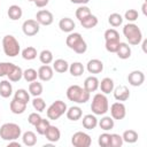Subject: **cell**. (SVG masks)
<instances>
[{"mask_svg": "<svg viewBox=\"0 0 147 147\" xmlns=\"http://www.w3.org/2000/svg\"><path fill=\"white\" fill-rule=\"evenodd\" d=\"M91 110L94 115H105L109 110V102L103 93H96L91 103Z\"/></svg>", "mask_w": 147, "mask_h": 147, "instance_id": "6", "label": "cell"}, {"mask_svg": "<svg viewBox=\"0 0 147 147\" xmlns=\"http://www.w3.org/2000/svg\"><path fill=\"white\" fill-rule=\"evenodd\" d=\"M68 70L70 71L71 76H74V77H79V76H82V75L84 74L85 68H84L83 63H80V62H74V63L69 64V69H68Z\"/></svg>", "mask_w": 147, "mask_h": 147, "instance_id": "30", "label": "cell"}, {"mask_svg": "<svg viewBox=\"0 0 147 147\" xmlns=\"http://www.w3.org/2000/svg\"><path fill=\"white\" fill-rule=\"evenodd\" d=\"M99 79L95 76H88L85 80H84V88L87 92H95L99 88Z\"/></svg>", "mask_w": 147, "mask_h": 147, "instance_id": "19", "label": "cell"}, {"mask_svg": "<svg viewBox=\"0 0 147 147\" xmlns=\"http://www.w3.org/2000/svg\"><path fill=\"white\" fill-rule=\"evenodd\" d=\"M90 92L79 85H71L67 90V98L76 103H86L90 100Z\"/></svg>", "mask_w": 147, "mask_h": 147, "instance_id": "3", "label": "cell"}, {"mask_svg": "<svg viewBox=\"0 0 147 147\" xmlns=\"http://www.w3.org/2000/svg\"><path fill=\"white\" fill-rule=\"evenodd\" d=\"M9 108H10V111L15 115H21L23 114L25 110H26V103L20 101V100H16V99H13L9 103Z\"/></svg>", "mask_w": 147, "mask_h": 147, "instance_id": "18", "label": "cell"}, {"mask_svg": "<svg viewBox=\"0 0 147 147\" xmlns=\"http://www.w3.org/2000/svg\"><path fill=\"white\" fill-rule=\"evenodd\" d=\"M99 87H100V90L103 94H109V93L113 92V90L115 87V84H114V80L111 78L106 77L99 83Z\"/></svg>", "mask_w": 147, "mask_h": 147, "instance_id": "22", "label": "cell"}, {"mask_svg": "<svg viewBox=\"0 0 147 147\" xmlns=\"http://www.w3.org/2000/svg\"><path fill=\"white\" fill-rule=\"evenodd\" d=\"M110 116L114 119H118V121L123 119L126 116V108H125L124 103L121 101L114 102L110 106Z\"/></svg>", "mask_w": 147, "mask_h": 147, "instance_id": "10", "label": "cell"}, {"mask_svg": "<svg viewBox=\"0 0 147 147\" xmlns=\"http://www.w3.org/2000/svg\"><path fill=\"white\" fill-rule=\"evenodd\" d=\"M138 17H139V14H138V11L136 9H129L124 14V18L127 20L130 23H133L134 21H137Z\"/></svg>", "mask_w": 147, "mask_h": 147, "instance_id": "46", "label": "cell"}, {"mask_svg": "<svg viewBox=\"0 0 147 147\" xmlns=\"http://www.w3.org/2000/svg\"><path fill=\"white\" fill-rule=\"evenodd\" d=\"M51 125V123H49V119H46V118H41L36 125H34V127H36V131H37V133L38 134H40V136H44L45 134V132H46V130H47V127Z\"/></svg>", "mask_w": 147, "mask_h": 147, "instance_id": "36", "label": "cell"}, {"mask_svg": "<svg viewBox=\"0 0 147 147\" xmlns=\"http://www.w3.org/2000/svg\"><path fill=\"white\" fill-rule=\"evenodd\" d=\"M22 141L25 146L28 147H32L37 144V136L34 132L32 131H26L22 134Z\"/></svg>", "mask_w": 147, "mask_h": 147, "instance_id": "26", "label": "cell"}, {"mask_svg": "<svg viewBox=\"0 0 147 147\" xmlns=\"http://www.w3.org/2000/svg\"><path fill=\"white\" fill-rule=\"evenodd\" d=\"M76 17L79 20V21H82L83 18H85L86 16H88L90 14H92L91 13V9L87 7V6H85V5H80V7H78L77 9H76Z\"/></svg>", "mask_w": 147, "mask_h": 147, "instance_id": "40", "label": "cell"}, {"mask_svg": "<svg viewBox=\"0 0 147 147\" xmlns=\"http://www.w3.org/2000/svg\"><path fill=\"white\" fill-rule=\"evenodd\" d=\"M42 117L39 115V113H31L30 115H29V117H28V122H29V124H31V125H36L40 119H41Z\"/></svg>", "mask_w": 147, "mask_h": 147, "instance_id": "48", "label": "cell"}, {"mask_svg": "<svg viewBox=\"0 0 147 147\" xmlns=\"http://www.w3.org/2000/svg\"><path fill=\"white\" fill-rule=\"evenodd\" d=\"M7 77H8V80H10V82H13V83L20 82V80L22 79V77H23V70H22V68L15 64V67H14L13 70L8 74Z\"/></svg>", "mask_w": 147, "mask_h": 147, "instance_id": "29", "label": "cell"}, {"mask_svg": "<svg viewBox=\"0 0 147 147\" xmlns=\"http://www.w3.org/2000/svg\"><path fill=\"white\" fill-rule=\"evenodd\" d=\"M2 49L3 53L9 56V57H15L16 55L20 54L21 52V46L18 40L11 36V34H6L2 38Z\"/></svg>", "mask_w": 147, "mask_h": 147, "instance_id": "5", "label": "cell"}, {"mask_svg": "<svg viewBox=\"0 0 147 147\" xmlns=\"http://www.w3.org/2000/svg\"><path fill=\"white\" fill-rule=\"evenodd\" d=\"M13 94V86L10 80H1L0 82V96L7 99Z\"/></svg>", "mask_w": 147, "mask_h": 147, "instance_id": "23", "label": "cell"}, {"mask_svg": "<svg viewBox=\"0 0 147 147\" xmlns=\"http://www.w3.org/2000/svg\"><path fill=\"white\" fill-rule=\"evenodd\" d=\"M113 93L117 101H126L130 98V91L125 85H118L117 87H114Z\"/></svg>", "mask_w": 147, "mask_h": 147, "instance_id": "14", "label": "cell"}, {"mask_svg": "<svg viewBox=\"0 0 147 147\" xmlns=\"http://www.w3.org/2000/svg\"><path fill=\"white\" fill-rule=\"evenodd\" d=\"M37 72H38V78L42 82H49L54 76V70L48 64H44V65L39 67Z\"/></svg>", "mask_w": 147, "mask_h": 147, "instance_id": "13", "label": "cell"}, {"mask_svg": "<svg viewBox=\"0 0 147 147\" xmlns=\"http://www.w3.org/2000/svg\"><path fill=\"white\" fill-rule=\"evenodd\" d=\"M36 21L40 24V25H51L54 21V16L53 14L49 11V10H46V9H41L39 11H37L36 14Z\"/></svg>", "mask_w": 147, "mask_h": 147, "instance_id": "11", "label": "cell"}, {"mask_svg": "<svg viewBox=\"0 0 147 147\" xmlns=\"http://www.w3.org/2000/svg\"><path fill=\"white\" fill-rule=\"evenodd\" d=\"M14 99L20 100V101L28 105V102L30 101V93L24 88H18L14 94Z\"/></svg>", "mask_w": 147, "mask_h": 147, "instance_id": "35", "label": "cell"}, {"mask_svg": "<svg viewBox=\"0 0 147 147\" xmlns=\"http://www.w3.org/2000/svg\"><path fill=\"white\" fill-rule=\"evenodd\" d=\"M110 140H111V134L105 132V133H101L99 136L98 144L101 147H110Z\"/></svg>", "mask_w": 147, "mask_h": 147, "instance_id": "42", "label": "cell"}, {"mask_svg": "<svg viewBox=\"0 0 147 147\" xmlns=\"http://www.w3.org/2000/svg\"><path fill=\"white\" fill-rule=\"evenodd\" d=\"M123 138L122 136L117 133H111V140H110V147H121L123 145Z\"/></svg>", "mask_w": 147, "mask_h": 147, "instance_id": "47", "label": "cell"}, {"mask_svg": "<svg viewBox=\"0 0 147 147\" xmlns=\"http://www.w3.org/2000/svg\"><path fill=\"white\" fill-rule=\"evenodd\" d=\"M86 69L90 74H100L103 70V63L98 59H92L87 62Z\"/></svg>", "mask_w": 147, "mask_h": 147, "instance_id": "16", "label": "cell"}, {"mask_svg": "<svg viewBox=\"0 0 147 147\" xmlns=\"http://www.w3.org/2000/svg\"><path fill=\"white\" fill-rule=\"evenodd\" d=\"M146 44H147V40H144L142 41V49H144V52H146Z\"/></svg>", "mask_w": 147, "mask_h": 147, "instance_id": "53", "label": "cell"}, {"mask_svg": "<svg viewBox=\"0 0 147 147\" xmlns=\"http://www.w3.org/2000/svg\"><path fill=\"white\" fill-rule=\"evenodd\" d=\"M82 26L85 29H92L98 24V17L93 14H90L88 16H86L85 18H83L82 21H79Z\"/></svg>", "mask_w": 147, "mask_h": 147, "instance_id": "31", "label": "cell"}, {"mask_svg": "<svg viewBox=\"0 0 147 147\" xmlns=\"http://www.w3.org/2000/svg\"><path fill=\"white\" fill-rule=\"evenodd\" d=\"M123 141L127 142V144H134L138 140V133L134 130H125L123 132Z\"/></svg>", "mask_w": 147, "mask_h": 147, "instance_id": "34", "label": "cell"}, {"mask_svg": "<svg viewBox=\"0 0 147 147\" xmlns=\"http://www.w3.org/2000/svg\"><path fill=\"white\" fill-rule=\"evenodd\" d=\"M59 28H60L61 31L67 32V33H70L76 28V24H75V22L70 17H63L59 22Z\"/></svg>", "mask_w": 147, "mask_h": 147, "instance_id": "17", "label": "cell"}, {"mask_svg": "<svg viewBox=\"0 0 147 147\" xmlns=\"http://www.w3.org/2000/svg\"><path fill=\"white\" fill-rule=\"evenodd\" d=\"M32 107L34 108V110H37L38 113H41L45 110L46 108V102L44 99H41L40 96H34V99L32 100Z\"/></svg>", "mask_w": 147, "mask_h": 147, "instance_id": "41", "label": "cell"}, {"mask_svg": "<svg viewBox=\"0 0 147 147\" xmlns=\"http://www.w3.org/2000/svg\"><path fill=\"white\" fill-rule=\"evenodd\" d=\"M119 40H106V49L109 53H116L119 46Z\"/></svg>", "mask_w": 147, "mask_h": 147, "instance_id": "45", "label": "cell"}, {"mask_svg": "<svg viewBox=\"0 0 147 147\" xmlns=\"http://www.w3.org/2000/svg\"><path fill=\"white\" fill-rule=\"evenodd\" d=\"M22 130L21 126L16 123H5L0 127V138L6 141L16 140L21 137Z\"/></svg>", "mask_w": 147, "mask_h": 147, "instance_id": "4", "label": "cell"}, {"mask_svg": "<svg viewBox=\"0 0 147 147\" xmlns=\"http://www.w3.org/2000/svg\"><path fill=\"white\" fill-rule=\"evenodd\" d=\"M33 2H34V5H36V7L42 8V7H46V6L48 5L49 0H34Z\"/></svg>", "mask_w": 147, "mask_h": 147, "instance_id": "49", "label": "cell"}, {"mask_svg": "<svg viewBox=\"0 0 147 147\" xmlns=\"http://www.w3.org/2000/svg\"><path fill=\"white\" fill-rule=\"evenodd\" d=\"M68 107H67V103L62 100H56L54 101L46 110V114H47V117L48 119H52V121H56L59 119L63 114H65Z\"/></svg>", "mask_w": 147, "mask_h": 147, "instance_id": "7", "label": "cell"}, {"mask_svg": "<svg viewBox=\"0 0 147 147\" xmlns=\"http://www.w3.org/2000/svg\"><path fill=\"white\" fill-rule=\"evenodd\" d=\"M40 30V24L36 20H26L22 24V31L28 37L36 36Z\"/></svg>", "mask_w": 147, "mask_h": 147, "instance_id": "9", "label": "cell"}, {"mask_svg": "<svg viewBox=\"0 0 147 147\" xmlns=\"http://www.w3.org/2000/svg\"><path fill=\"white\" fill-rule=\"evenodd\" d=\"M53 53L49 49H44L39 54V60L42 64H49L53 62Z\"/></svg>", "mask_w": 147, "mask_h": 147, "instance_id": "38", "label": "cell"}, {"mask_svg": "<svg viewBox=\"0 0 147 147\" xmlns=\"http://www.w3.org/2000/svg\"><path fill=\"white\" fill-rule=\"evenodd\" d=\"M37 77H38V72L33 68H28V69H25L23 71V78L28 83H31L33 80H37Z\"/></svg>", "mask_w": 147, "mask_h": 147, "instance_id": "39", "label": "cell"}, {"mask_svg": "<svg viewBox=\"0 0 147 147\" xmlns=\"http://www.w3.org/2000/svg\"><path fill=\"white\" fill-rule=\"evenodd\" d=\"M7 15H8V17H9L11 21H17V20H20V18L22 17L23 10H22V8H21L20 6H17V5H11V6L8 8V10H7Z\"/></svg>", "mask_w": 147, "mask_h": 147, "instance_id": "25", "label": "cell"}, {"mask_svg": "<svg viewBox=\"0 0 147 147\" xmlns=\"http://www.w3.org/2000/svg\"><path fill=\"white\" fill-rule=\"evenodd\" d=\"M65 44L77 54H84L87 51V44L79 32H70L65 39Z\"/></svg>", "mask_w": 147, "mask_h": 147, "instance_id": "1", "label": "cell"}, {"mask_svg": "<svg viewBox=\"0 0 147 147\" xmlns=\"http://www.w3.org/2000/svg\"><path fill=\"white\" fill-rule=\"evenodd\" d=\"M131 47L129 46V44L126 42H119V46H118V49L116 52L117 56L122 60H126L131 56Z\"/></svg>", "mask_w": 147, "mask_h": 147, "instance_id": "24", "label": "cell"}, {"mask_svg": "<svg viewBox=\"0 0 147 147\" xmlns=\"http://www.w3.org/2000/svg\"><path fill=\"white\" fill-rule=\"evenodd\" d=\"M65 115H67L68 119L76 122V121H78V119L82 118L83 111H82V108H80V107H78V106H72V107H70V108L67 109Z\"/></svg>", "mask_w": 147, "mask_h": 147, "instance_id": "20", "label": "cell"}, {"mask_svg": "<svg viewBox=\"0 0 147 147\" xmlns=\"http://www.w3.org/2000/svg\"><path fill=\"white\" fill-rule=\"evenodd\" d=\"M28 1H31V2H33V1H34V0H28Z\"/></svg>", "mask_w": 147, "mask_h": 147, "instance_id": "54", "label": "cell"}, {"mask_svg": "<svg viewBox=\"0 0 147 147\" xmlns=\"http://www.w3.org/2000/svg\"><path fill=\"white\" fill-rule=\"evenodd\" d=\"M98 125L103 131H109V130H111L114 127L115 122H114V118L111 116H103L100 121H98Z\"/></svg>", "mask_w": 147, "mask_h": 147, "instance_id": "27", "label": "cell"}, {"mask_svg": "<svg viewBox=\"0 0 147 147\" xmlns=\"http://www.w3.org/2000/svg\"><path fill=\"white\" fill-rule=\"evenodd\" d=\"M123 20H124V18H123L122 15L118 14V13H113V14H110L109 17H108V22H109V24H110L113 28H117V26L122 25Z\"/></svg>", "mask_w": 147, "mask_h": 147, "instance_id": "37", "label": "cell"}, {"mask_svg": "<svg viewBox=\"0 0 147 147\" xmlns=\"http://www.w3.org/2000/svg\"><path fill=\"white\" fill-rule=\"evenodd\" d=\"M71 144L74 147H90L92 144V139H91L90 134H87L83 131H78L72 134Z\"/></svg>", "mask_w": 147, "mask_h": 147, "instance_id": "8", "label": "cell"}, {"mask_svg": "<svg viewBox=\"0 0 147 147\" xmlns=\"http://www.w3.org/2000/svg\"><path fill=\"white\" fill-rule=\"evenodd\" d=\"M44 136L46 137V139H47L49 142H56V141H59L60 138H61V132H60V130H59L57 126H55V125H49V126L47 127V130H46V132H45Z\"/></svg>", "mask_w": 147, "mask_h": 147, "instance_id": "15", "label": "cell"}, {"mask_svg": "<svg viewBox=\"0 0 147 147\" xmlns=\"http://www.w3.org/2000/svg\"><path fill=\"white\" fill-rule=\"evenodd\" d=\"M69 69V63L63 59H57L53 62V70L59 74H64Z\"/></svg>", "mask_w": 147, "mask_h": 147, "instance_id": "28", "label": "cell"}, {"mask_svg": "<svg viewBox=\"0 0 147 147\" xmlns=\"http://www.w3.org/2000/svg\"><path fill=\"white\" fill-rule=\"evenodd\" d=\"M29 93L32 96H40L41 93H42V85H41V83H39L37 80L31 82L30 85H29Z\"/></svg>", "mask_w": 147, "mask_h": 147, "instance_id": "32", "label": "cell"}, {"mask_svg": "<svg viewBox=\"0 0 147 147\" xmlns=\"http://www.w3.org/2000/svg\"><path fill=\"white\" fill-rule=\"evenodd\" d=\"M127 82H129V84L131 86H134V87L140 86L145 82V74L142 71H140V70H133V71H131L129 74Z\"/></svg>", "mask_w": 147, "mask_h": 147, "instance_id": "12", "label": "cell"}, {"mask_svg": "<svg viewBox=\"0 0 147 147\" xmlns=\"http://www.w3.org/2000/svg\"><path fill=\"white\" fill-rule=\"evenodd\" d=\"M38 53H37V49L32 46H28L25 47L23 51H22V57L24 60H28V61H31V60H34L37 57Z\"/></svg>", "mask_w": 147, "mask_h": 147, "instance_id": "33", "label": "cell"}, {"mask_svg": "<svg viewBox=\"0 0 147 147\" xmlns=\"http://www.w3.org/2000/svg\"><path fill=\"white\" fill-rule=\"evenodd\" d=\"M142 13H144V15L147 14V11H146V2H144V5H142Z\"/></svg>", "mask_w": 147, "mask_h": 147, "instance_id": "52", "label": "cell"}, {"mask_svg": "<svg viewBox=\"0 0 147 147\" xmlns=\"http://www.w3.org/2000/svg\"><path fill=\"white\" fill-rule=\"evenodd\" d=\"M11 146H16V147H21V144H20V142H16L15 140H11V141H9V144H8V147H11Z\"/></svg>", "mask_w": 147, "mask_h": 147, "instance_id": "51", "label": "cell"}, {"mask_svg": "<svg viewBox=\"0 0 147 147\" xmlns=\"http://www.w3.org/2000/svg\"><path fill=\"white\" fill-rule=\"evenodd\" d=\"M105 40H119V33L115 29H108L105 31Z\"/></svg>", "mask_w": 147, "mask_h": 147, "instance_id": "44", "label": "cell"}, {"mask_svg": "<svg viewBox=\"0 0 147 147\" xmlns=\"http://www.w3.org/2000/svg\"><path fill=\"white\" fill-rule=\"evenodd\" d=\"M82 124H83V126H84L85 129H87V130H93V129H95L96 125H98V118L95 117L94 114H93V115H92V114H87V115H85V116L83 117Z\"/></svg>", "mask_w": 147, "mask_h": 147, "instance_id": "21", "label": "cell"}, {"mask_svg": "<svg viewBox=\"0 0 147 147\" xmlns=\"http://www.w3.org/2000/svg\"><path fill=\"white\" fill-rule=\"evenodd\" d=\"M123 34L126 38L127 42L130 45L137 46L141 42L142 40V32L139 29V26L134 23H127L123 26Z\"/></svg>", "mask_w": 147, "mask_h": 147, "instance_id": "2", "label": "cell"}, {"mask_svg": "<svg viewBox=\"0 0 147 147\" xmlns=\"http://www.w3.org/2000/svg\"><path fill=\"white\" fill-rule=\"evenodd\" d=\"M15 64L11 62H0V77L8 76V74L13 70Z\"/></svg>", "mask_w": 147, "mask_h": 147, "instance_id": "43", "label": "cell"}, {"mask_svg": "<svg viewBox=\"0 0 147 147\" xmlns=\"http://www.w3.org/2000/svg\"><path fill=\"white\" fill-rule=\"evenodd\" d=\"M72 3H76V5H86L90 2V0H70Z\"/></svg>", "mask_w": 147, "mask_h": 147, "instance_id": "50", "label": "cell"}]
</instances>
